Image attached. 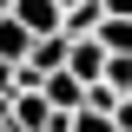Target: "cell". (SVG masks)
Masks as SVG:
<instances>
[{"label":"cell","mask_w":132,"mask_h":132,"mask_svg":"<svg viewBox=\"0 0 132 132\" xmlns=\"http://www.w3.org/2000/svg\"><path fill=\"white\" fill-rule=\"evenodd\" d=\"M73 60V33H46V40H33L27 66H40V73H60V66Z\"/></svg>","instance_id":"cell-4"},{"label":"cell","mask_w":132,"mask_h":132,"mask_svg":"<svg viewBox=\"0 0 132 132\" xmlns=\"http://www.w3.org/2000/svg\"><path fill=\"white\" fill-rule=\"evenodd\" d=\"M13 7H20V0H0V13H13Z\"/></svg>","instance_id":"cell-12"},{"label":"cell","mask_w":132,"mask_h":132,"mask_svg":"<svg viewBox=\"0 0 132 132\" xmlns=\"http://www.w3.org/2000/svg\"><path fill=\"white\" fill-rule=\"evenodd\" d=\"M73 132H119V119H106V112H79V119H73Z\"/></svg>","instance_id":"cell-8"},{"label":"cell","mask_w":132,"mask_h":132,"mask_svg":"<svg viewBox=\"0 0 132 132\" xmlns=\"http://www.w3.org/2000/svg\"><path fill=\"white\" fill-rule=\"evenodd\" d=\"M106 53H132V13H106V27L93 33Z\"/></svg>","instance_id":"cell-6"},{"label":"cell","mask_w":132,"mask_h":132,"mask_svg":"<svg viewBox=\"0 0 132 132\" xmlns=\"http://www.w3.org/2000/svg\"><path fill=\"white\" fill-rule=\"evenodd\" d=\"M13 86H20V66H7V60H0V99H13Z\"/></svg>","instance_id":"cell-9"},{"label":"cell","mask_w":132,"mask_h":132,"mask_svg":"<svg viewBox=\"0 0 132 132\" xmlns=\"http://www.w3.org/2000/svg\"><path fill=\"white\" fill-rule=\"evenodd\" d=\"M40 93L53 99V112H86V86L73 79L66 66H60V73H46V86H40Z\"/></svg>","instance_id":"cell-3"},{"label":"cell","mask_w":132,"mask_h":132,"mask_svg":"<svg viewBox=\"0 0 132 132\" xmlns=\"http://www.w3.org/2000/svg\"><path fill=\"white\" fill-rule=\"evenodd\" d=\"M60 7H79V0H60Z\"/></svg>","instance_id":"cell-13"},{"label":"cell","mask_w":132,"mask_h":132,"mask_svg":"<svg viewBox=\"0 0 132 132\" xmlns=\"http://www.w3.org/2000/svg\"><path fill=\"white\" fill-rule=\"evenodd\" d=\"M99 7H106V13H132V0H99Z\"/></svg>","instance_id":"cell-10"},{"label":"cell","mask_w":132,"mask_h":132,"mask_svg":"<svg viewBox=\"0 0 132 132\" xmlns=\"http://www.w3.org/2000/svg\"><path fill=\"white\" fill-rule=\"evenodd\" d=\"M13 20L33 33V40H46V33H66V7H60V0H20V7H13Z\"/></svg>","instance_id":"cell-1"},{"label":"cell","mask_w":132,"mask_h":132,"mask_svg":"<svg viewBox=\"0 0 132 132\" xmlns=\"http://www.w3.org/2000/svg\"><path fill=\"white\" fill-rule=\"evenodd\" d=\"M27 53H33V33L20 27L13 13H0V60L7 66H27Z\"/></svg>","instance_id":"cell-5"},{"label":"cell","mask_w":132,"mask_h":132,"mask_svg":"<svg viewBox=\"0 0 132 132\" xmlns=\"http://www.w3.org/2000/svg\"><path fill=\"white\" fill-rule=\"evenodd\" d=\"M106 60H112V53L99 46V40H73V60H66V73H73L79 86H99V79H106Z\"/></svg>","instance_id":"cell-2"},{"label":"cell","mask_w":132,"mask_h":132,"mask_svg":"<svg viewBox=\"0 0 132 132\" xmlns=\"http://www.w3.org/2000/svg\"><path fill=\"white\" fill-rule=\"evenodd\" d=\"M119 106H126V93H112L106 79H99V86H86V112H106V119H119Z\"/></svg>","instance_id":"cell-7"},{"label":"cell","mask_w":132,"mask_h":132,"mask_svg":"<svg viewBox=\"0 0 132 132\" xmlns=\"http://www.w3.org/2000/svg\"><path fill=\"white\" fill-rule=\"evenodd\" d=\"M0 132H13V126H0Z\"/></svg>","instance_id":"cell-14"},{"label":"cell","mask_w":132,"mask_h":132,"mask_svg":"<svg viewBox=\"0 0 132 132\" xmlns=\"http://www.w3.org/2000/svg\"><path fill=\"white\" fill-rule=\"evenodd\" d=\"M119 132H132V99H126V106H119Z\"/></svg>","instance_id":"cell-11"}]
</instances>
